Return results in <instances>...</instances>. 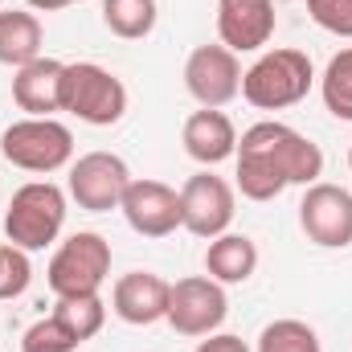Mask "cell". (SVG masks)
<instances>
[{
    "label": "cell",
    "instance_id": "obj_1",
    "mask_svg": "<svg viewBox=\"0 0 352 352\" xmlns=\"http://www.w3.org/2000/svg\"><path fill=\"white\" fill-rule=\"evenodd\" d=\"M238 188L250 201H274L287 184H316L324 176V152L287 123H254L238 140Z\"/></svg>",
    "mask_w": 352,
    "mask_h": 352
},
{
    "label": "cell",
    "instance_id": "obj_2",
    "mask_svg": "<svg viewBox=\"0 0 352 352\" xmlns=\"http://www.w3.org/2000/svg\"><path fill=\"white\" fill-rule=\"evenodd\" d=\"M66 226V192L54 180H29L12 192L4 213V238L21 250H45Z\"/></svg>",
    "mask_w": 352,
    "mask_h": 352
},
{
    "label": "cell",
    "instance_id": "obj_3",
    "mask_svg": "<svg viewBox=\"0 0 352 352\" xmlns=\"http://www.w3.org/2000/svg\"><path fill=\"white\" fill-rule=\"evenodd\" d=\"M311 82L316 70L303 50H270L242 74V98L258 111H283L303 102Z\"/></svg>",
    "mask_w": 352,
    "mask_h": 352
},
{
    "label": "cell",
    "instance_id": "obj_4",
    "mask_svg": "<svg viewBox=\"0 0 352 352\" xmlns=\"http://www.w3.org/2000/svg\"><path fill=\"white\" fill-rule=\"evenodd\" d=\"M62 111L90 127H115L127 115V87L98 62H66Z\"/></svg>",
    "mask_w": 352,
    "mask_h": 352
},
{
    "label": "cell",
    "instance_id": "obj_5",
    "mask_svg": "<svg viewBox=\"0 0 352 352\" xmlns=\"http://www.w3.org/2000/svg\"><path fill=\"white\" fill-rule=\"evenodd\" d=\"M0 156L12 168H21V173L45 176V173L66 168L74 160V135L58 119H33V115H25V119H16V123L4 127Z\"/></svg>",
    "mask_w": 352,
    "mask_h": 352
},
{
    "label": "cell",
    "instance_id": "obj_6",
    "mask_svg": "<svg viewBox=\"0 0 352 352\" xmlns=\"http://www.w3.org/2000/svg\"><path fill=\"white\" fill-rule=\"evenodd\" d=\"M107 274H111V242L94 230H78L54 250L45 283L58 299H74V295H98Z\"/></svg>",
    "mask_w": 352,
    "mask_h": 352
},
{
    "label": "cell",
    "instance_id": "obj_7",
    "mask_svg": "<svg viewBox=\"0 0 352 352\" xmlns=\"http://www.w3.org/2000/svg\"><path fill=\"white\" fill-rule=\"evenodd\" d=\"M230 316V299H226V287L209 274H188L173 283V295H168V328L176 336H213Z\"/></svg>",
    "mask_w": 352,
    "mask_h": 352
},
{
    "label": "cell",
    "instance_id": "obj_8",
    "mask_svg": "<svg viewBox=\"0 0 352 352\" xmlns=\"http://www.w3.org/2000/svg\"><path fill=\"white\" fill-rule=\"evenodd\" d=\"M234 221V184L217 173H197L180 184V230L213 242Z\"/></svg>",
    "mask_w": 352,
    "mask_h": 352
},
{
    "label": "cell",
    "instance_id": "obj_9",
    "mask_svg": "<svg viewBox=\"0 0 352 352\" xmlns=\"http://www.w3.org/2000/svg\"><path fill=\"white\" fill-rule=\"evenodd\" d=\"M299 226L307 234V242L324 246V250H344L352 246V192L340 184H307L303 201H299Z\"/></svg>",
    "mask_w": 352,
    "mask_h": 352
},
{
    "label": "cell",
    "instance_id": "obj_10",
    "mask_svg": "<svg viewBox=\"0 0 352 352\" xmlns=\"http://www.w3.org/2000/svg\"><path fill=\"white\" fill-rule=\"evenodd\" d=\"M127 184H131V173H127L123 156H115V152H87L70 164V197L87 213L119 209Z\"/></svg>",
    "mask_w": 352,
    "mask_h": 352
},
{
    "label": "cell",
    "instance_id": "obj_11",
    "mask_svg": "<svg viewBox=\"0 0 352 352\" xmlns=\"http://www.w3.org/2000/svg\"><path fill=\"white\" fill-rule=\"evenodd\" d=\"M184 90L201 102L221 111L226 102H234L242 94V66L238 54L226 45H197L184 62Z\"/></svg>",
    "mask_w": 352,
    "mask_h": 352
},
{
    "label": "cell",
    "instance_id": "obj_12",
    "mask_svg": "<svg viewBox=\"0 0 352 352\" xmlns=\"http://www.w3.org/2000/svg\"><path fill=\"white\" fill-rule=\"evenodd\" d=\"M119 213L140 238H168L180 230V192L164 180H131Z\"/></svg>",
    "mask_w": 352,
    "mask_h": 352
},
{
    "label": "cell",
    "instance_id": "obj_13",
    "mask_svg": "<svg viewBox=\"0 0 352 352\" xmlns=\"http://www.w3.org/2000/svg\"><path fill=\"white\" fill-rule=\"evenodd\" d=\"M168 295H173V283L160 278L156 270H127L115 278L111 307L123 324L148 328V324H160L168 316Z\"/></svg>",
    "mask_w": 352,
    "mask_h": 352
},
{
    "label": "cell",
    "instance_id": "obj_14",
    "mask_svg": "<svg viewBox=\"0 0 352 352\" xmlns=\"http://www.w3.org/2000/svg\"><path fill=\"white\" fill-rule=\"evenodd\" d=\"M217 37L234 54H254L274 37V0H217Z\"/></svg>",
    "mask_w": 352,
    "mask_h": 352
},
{
    "label": "cell",
    "instance_id": "obj_15",
    "mask_svg": "<svg viewBox=\"0 0 352 352\" xmlns=\"http://www.w3.org/2000/svg\"><path fill=\"white\" fill-rule=\"evenodd\" d=\"M180 144H184V152H188L197 164L213 168V164H226V160L238 152V127H234V119H230L226 111L201 107V111H192V115L184 119Z\"/></svg>",
    "mask_w": 352,
    "mask_h": 352
},
{
    "label": "cell",
    "instance_id": "obj_16",
    "mask_svg": "<svg viewBox=\"0 0 352 352\" xmlns=\"http://www.w3.org/2000/svg\"><path fill=\"white\" fill-rule=\"evenodd\" d=\"M62 74L66 62L58 58H37L21 66L12 78V102L33 119H54V111H62Z\"/></svg>",
    "mask_w": 352,
    "mask_h": 352
},
{
    "label": "cell",
    "instance_id": "obj_17",
    "mask_svg": "<svg viewBox=\"0 0 352 352\" xmlns=\"http://www.w3.org/2000/svg\"><path fill=\"white\" fill-rule=\"evenodd\" d=\"M258 270V246L246 234H217L205 250V274L217 278L221 287H238Z\"/></svg>",
    "mask_w": 352,
    "mask_h": 352
},
{
    "label": "cell",
    "instance_id": "obj_18",
    "mask_svg": "<svg viewBox=\"0 0 352 352\" xmlns=\"http://www.w3.org/2000/svg\"><path fill=\"white\" fill-rule=\"evenodd\" d=\"M41 41H45V29L33 12L25 8H4L0 12V66H29L41 58Z\"/></svg>",
    "mask_w": 352,
    "mask_h": 352
},
{
    "label": "cell",
    "instance_id": "obj_19",
    "mask_svg": "<svg viewBox=\"0 0 352 352\" xmlns=\"http://www.w3.org/2000/svg\"><path fill=\"white\" fill-rule=\"evenodd\" d=\"M156 0H102V25L123 41H144L156 29Z\"/></svg>",
    "mask_w": 352,
    "mask_h": 352
},
{
    "label": "cell",
    "instance_id": "obj_20",
    "mask_svg": "<svg viewBox=\"0 0 352 352\" xmlns=\"http://www.w3.org/2000/svg\"><path fill=\"white\" fill-rule=\"evenodd\" d=\"M320 94H324V107L340 123H352V45L340 50L328 62V70L320 74Z\"/></svg>",
    "mask_w": 352,
    "mask_h": 352
},
{
    "label": "cell",
    "instance_id": "obj_21",
    "mask_svg": "<svg viewBox=\"0 0 352 352\" xmlns=\"http://www.w3.org/2000/svg\"><path fill=\"white\" fill-rule=\"evenodd\" d=\"M254 352H324L320 336L311 324L303 320H274L258 332V349Z\"/></svg>",
    "mask_w": 352,
    "mask_h": 352
},
{
    "label": "cell",
    "instance_id": "obj_22",
    "mask_svg": "<svg viewBox=\"0 0 352 352\" xmlns=\"http://www.w3.org/2000/svg\"><path fill=\"white\" fill-rule=\"evenodd\" d=\"M54 316L87 344L90 336H98L102 332V324H107V307H102V299L98 295H74V299H58V307H54Z\"/></svg>",
    "mask_w": 352,
    "mask_h": 352
},
{
    "label": "cell",
    "instance_id": "obj_23",
    "mask_svg": "<svg viewBox=\"0 0 352 352\" xmlns=\"http://www.w3.org/2000/svg\"><path fill=\"white\" fill-rule=\"evenodd\" d=\"M78 344L82 340L58 316H45V320L29 324L25 336H21V352H78Z\"/></svg>",
    "mask_w": 352,
    "mask_h": 352
},
{
    "label": "cell",
    "instance_id": "obj_24",
    "mask_svg": "<svg viewBox=\"0 0 352 352\" xmlns=\"http://www.w3.org/2000/svg\"><path fill=\"white\" fill-rule=\"evenodd\" d=\"M33 283V263H29V250L21 246H0V299H21Z\"/></svg>",
    "mask_w": 352,
    "mask_h": 352
},
{
    "label": "cell",
    "instance_id": "obj_25",
    "mask_svg": "<svg viewBox=\"0 0 352 352\" xmlns=\"http://www.w3.org/2000/svg\"><path fill=\"white\" fill-rule=\"evenodd\" d=\"M307 12L324 33L352 37V0H307Z\"/></svg>",
    "mask_w": 352,
    "mask_h": 352
},
{
    "label": "cell",
    "instance_id": "obj_26",
    "mask_svg": "<svg viewBox=\"0 0 352 352\" xmlns=\"http://www.w3.org/2000/svg\"><path fill=\"white\" fill-rule=\"evenodd\" d=\"M197 352H250V344L242 340V336H230V332H213V336H205Z\"/></svg>",
    "mask_w": 352,
    "mask_h": 352
},
{
    "label": "cell",
    "instance_id": "obj_27",
    "mask_svg": "<svg viewBox=\"0 0 352 352\" xmlns=\"http://www.w3.org/2000/svg\"><path fill=\"white\" fill-rule=\"evenodd\" d=\"M29 8H37V12H58V8H66L70 0H25Z\"/></svg>",
    "mask_w": 352,
    "mask_h": 352
},
{
    "label": "cell",
    "instance_id": "obj_28",
    "mask_svg": "<svg viewBox=\"0 0 352 352\" xmlns=\"http://www.w3.org/2000/svg\"><path fill=\"white\" fill-rule=\"evenodd\" d=\"M349 168H352V152H349Z\"/></svg>",
    "mask_w": 352,
    "mask_h": 352
},
{
    "label": "cell",
    "instance_id": "obj_29",
    "mask_svg": "<svg viewBox=\"0 0 352 352\" xmlns=\"http://www.w3.org/2000/svg\"><path fill=\"white\" fill-rule=\"evenodd\" d=\"M70 4H78V0H70Z\"/></svg>",
    "mask_w": 352,
    "mask_h": 352
},
{
    "label": "cell",
    "instance_id": "obj_30",
    "mask_svg": "<svg viewBox=\"0 0 352 352\" xmlns=\"http://www.w3.org/2000/svg\"><path fill=\"white\" fill-rule=\"evenodd\" d=\"M0 4H4V0H0Z\"/></svg>",
    "mask_w": 352,
    "mask_h": 352
}]
</instances>
